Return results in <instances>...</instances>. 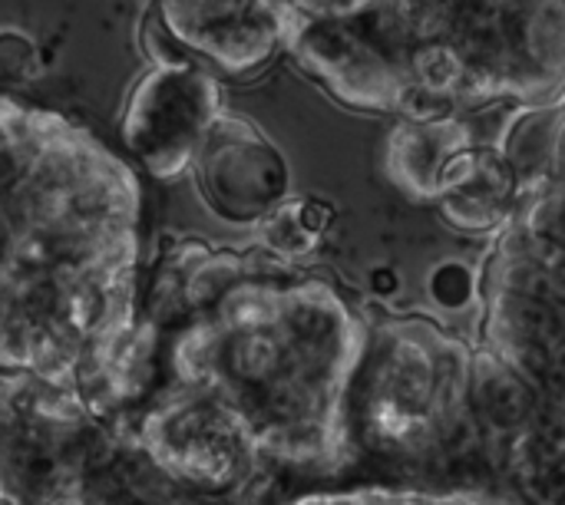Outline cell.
Segmentation results:
<instances>
[{
  "label": "cell",
  "instance_id": "obj_1",
  "mask_svg": "<svg viewBox=\"0 0 565 505\" xmlns=\"http://www.w3.org/2000/svg\"><path fill=\"white\" fill-rule=\"evenodd\" d=\"M298 60L318 76L341 103L367 112H394L401 86L407 83L404 66L367 46L348 20H311L298 13V26L288 30Z\"/></svg>",
  "mask_w": 565,
  "mask_h": 505
},
{
  "label": "cell",
  "instance_id": "obj_2",
  "mask_svg": "<svg viewBox=\"0 0 565 505\" xmlns=\"http://www.w3.org/2000/svg\"><path fill=\"white\" fill-rule=\"evenodd\" d=\"M212 149H205V192L218 215L232 222L265 218L288 195V165L252 126L225 119L212 126Z\"/></svg>",
  "mask_w": 565,
  "mask_h": 505
},
{
  "label": "cell",
  "instance_id": "obj_3",
  "mask_svg": "<svg viewBox=\"0 0 565 505\" xmlns=\"http://www.w3.org/2000/svg\"><path fill=\"white\" fill-rule=\"evenodd\" d=\"M467 146H470V139H467L460 116L444 119V122H407L404 119L391 132V142H387V172L404 195H411L417 202H430V198H437L444 162Z\"/></svg>",
  "mask_w": 565,
  "mask_h": 505
},
{
  "label": "cell",
  "instance_id": "obj_4",
  "mask_svg": "<svg viewBox=\"0 0 565 505\" xmlns=\"http://www.w3.org/2000/svg\"><path fill=\"white\" fill-rule=\"evenodd\" d=\"M565 119V96L530 103L513 112L500 152L520 175V185H540L553 175L556 139Z\"/></svg>",
  "mask_w": 565,
  "mask_h": 505
},
{
  "label": "cell",
  "instance_id": "obj_5",
  "mask_svg": "<svg viewBox=\"0 0 565 505\" xmlns=\"http://www.w3.org/2000/svg\"><path fill=\"white\" fill-rule=\"evenodd\" d=\"M473 394L480 404V413L497 427V430H516L533 417V394L530 387L497 361H477L473 374Z\"/></svg>",
  "mask_w": 565,
  "mask_h": 505
},
{
  "label": "cell",
  "instance_id": "obj_6",
  "mask_svg": "<svg viewBox=\"0 0 565 505\" xmlns=\"http://www.w3.org/2000/svg\"><path fill=\"white\" fill-rule=\"evenodd\" d=\"M404 73H407V79H414L434 93H447V96L460 99L467 76H470V63L463 60V53L454 40H417L404 60Z\"/></svg>",
  "mask_w": 565,
  "mask_h": 505
},
{
  "label": "cell",
  "instance_id": "obj_7",
  "mask_svg": "<svg viewBox=\"0 0 565 505\" xmlns=\"http://www.w3.org/2000/svg\"><path fill=\"white\" fill-rule=\"evenodd\" d=\"M427 291L430 301L444 311H463L473 298H477V275L470 271V265L463 261H440L430 278H427Z\"/></svg>",
  "mask_w": 565,
  "mask_h": 505
},
{
  "label": "cell",
  "instance_id": "obj_8",
  "mask_svg": "<svg viewBox=\"0 0 565 505\" xmlns=\"http://www.w3.org/2000/svg\"><path fill=\"white\" fill-rule=\"evenodd\" d=\"M407 122H444V119H454L460 116V99L457 96H447V93H434L414 79H407L401 86V96H397V109Z\"/></svg>",
  "mask_w": 565,
  "mask_h": 505
},
{
  "label": "cell",
  "instance_id": "obj_9",
  "mask_svg": "<svg viewBox=\"0 0 565 505\" xmlns=\"http://www.w3.org/2000/svg\"><path fill=\"white\" fill-rule=\"evenodd\" d=\"M291 3L311 20H351L371 0H291Z\"/></svg>",
  "mask_w": 565,
  "mask_h": 505
},
{
  "label": "cell",
  "instance_id": "obj_10",
  "mask_svg": "<svg viewBox=\"0 0 565 505\" xmlns=\"http://www.w3.org/2000/svg\"><path fill=\"white\" fill-rule=\"evenodd\" d=\"M367 284H371V291H374L377 298H391V294L401 291V278H397L394 268H374L371 278H367Z\"/></svg>",
  "mask_w": 565,
  "mask_h": 505
}]
</instances>
